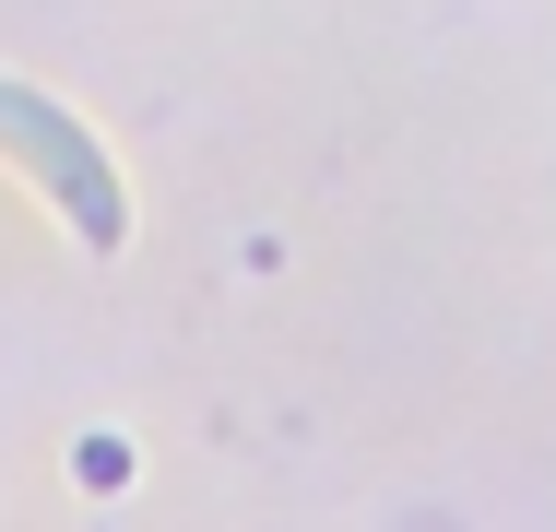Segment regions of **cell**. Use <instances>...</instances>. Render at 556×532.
<instances>
[{
  "label": "cell",
  "mask_w": 556,
  "mask_h": 532,
  "mask_svg": "<svg viewBox=\"0 0 556 532\" xmlns=\"http://www.w3.org/2000/svg\"><path fill=\"white\" fill-rule=\"evenodd\" d=\"M0 154L60 202V225L84 237V249H118L130 237V202H118V166L96 154V130L72 118V106H48L36 84H0Z\"/></svg>",
  "instance_id": "cell-1"
}]
</instances>
